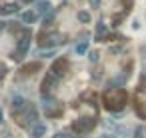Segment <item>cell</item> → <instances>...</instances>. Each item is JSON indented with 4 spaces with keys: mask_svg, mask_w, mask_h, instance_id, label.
<instances>
[{
    "mask_svg": "<svg viewBox=\"0 0 146 138\" xmlns=\"http://www.w3.org/2000/svg\"><path fill=\"white\" fill-rule=\"evenodd\" d=\"M126 92L122 90V88H118V90H110V92H106V96H104V100H106V108L108 110H120L124 104H126Z\"/></svg>",
    "mask_w": 146,
    "mask_h": 138,
    "instance_id": "6da1fadb",
    "label": "cell"
},
{
    "mask_svg": "<svg viewBox=\"0 0 146 138\" xmlns=\"http://www.w3.org/2000/svg\"><path fill=\"white\" fill-rule=\"evenodd\" d=\"M28 48H30V32L24 30L22 36H20V40H18V46H16V52L12 54V58H14V60H22V58L26 56Z\"/></svg>",
    "mask_w": 146,
    "mask_h": 138,
    "instance_id": "7a4b0ae2",
    "label": "cell"
},
{
    "mask_svg": "<svg viewBox=\"0 0 146 138\" xmlns=\"http://www.w3.org/2000/svg\"><path fill=\"white\" fill-rule=\"evenodd\" d=\"M94 124H96L94 118H80V120H76V122L72 124V128H74V132L84 134V132H90V130L94 128Z\"/></svg>",
    "mask_w": 146,
    "mask_h": 138,
    "instance_id": "3957f363",
    "label": "cell"
},
{
    "mask_svg": "<svg viewBox=\"0 0 146 138\" xmlns=\"http://www.w3.org/2000/svg\"><path fill=\"white\" fill-rule=\"evenodd\" d=\"M58 80H60V78H56V76H54V74L50 72V70L46 72V78L42 80V92H44V96H46V94H48V92L52 90V86H54V84H56Z\"/></svg>",
    "mask_w": 146,
    "mask_h": 138,
    "instance_id": "277c9868",
    "label": "cell"
},
{
    "mask_svg": "<svg viewBox=\"0 0 146 138\" xmlns=\"http://www.w3.org/2000/svg\"><path fill=\"white\" fill-rule=\"evenodd\" d=\"M68 68V62L66 60H56L54 64H52V68H50V72L56 76V78H62L64 76V70Z\"/></svg>",
    "mask_w": 146,
    "mask_h": 138,
    "instance_id": "5b68a950",
    "label": "cell"
},
{
    "mask_svg": "<svg viewBox=\"0 0 146 138\" xmlns=\"http://www.w3.org/2000/svg\"><path fill=\"white\" fill-rule=\"evenodd\" d=\"M10 108H12V114H14V112H20V110H24V108H26V100H24L22 96H14V98H12Z\"/></svg>",
    "mask_w": 146,
    "mask_h": 138,
    "instance_id": "8992f818",
    "label": "cell"
},
{
    "mask_svg": "<svg viewBox=\"0 0 146 138\" xmlns=\"http://www.w3.org/2000/svg\"><path fill=\"white\" fill-rule=\"evenodd\" d=\"M52 10H54V8H52V4L48 2V0H42V2H38V4H36V12H38V14H44V16H48Z\"/></svg>",
    "mask_w": 146,
    "mask_h": 138,
    "instance_id": "52a82bcc",
    "label": "cell"
},
{
    "mask_svg": "<svg viewBox=\"0 0 146 138\" xmlns=\"http://www.w3.org/2000/svg\"><path fill=\"white\" fill-rule=\"evenodd\" d=\"M16 10H18V4H16V2H8V4H2V6H0V14H2V16L14 14Z\"/></svg>",
    "mask_w": 146,
    "mask_h": 138,
    "instance_id": "ba28073f",
    "label": "cell"
},
{
    "mask_svg": "<svg viewBox=\"0 0 146 138\" xmlns=\"http://www.w3.org/2000/svg\"><path fill=\"white\" fill-rule=\"evenodd\" d=\"M60 40H62V38H60V34H50L48 38H44L42 46H46V48H52V46H56Z\"/></svg>",
    "mask_w": 146,
    "mask_h": 138,
    "instance_id": "9c48e42d",
    "label": "cell"
},
{
    "mask_svg": "<svg viewBox=\"0 0 146 138\" xmlns=\"http://www.w3.org/2000/svg\"><path fill=\"white\" fill-rule=\"evenodd\" d=\"M36 18H38V12H36V10H26V12L22 14V22H24V24H32Z\"/></svg>",
    "mask_w": 146,
    "mask_h": 138,
    "instance_id": "30bf717a",
    "label": "cell"
},
{
    "mask_svg": "<svg viewBox=\"0 0 146 138\" xmlns=\"http://www.w3.org/2000/svg\"><path fill=\"white\" fill-rule=\"evenodd\" d=\"M32 134H34V136H42V134H46V126H44V124H36V126L32 128Z\"/></svg>",
    "mask_w": 146,
    "mask_h": 138,
    "instance_id": "8fae6325",
    "label": "cell"
},
{
    "mask_svg": "<svg viewBox=\"0 0 146 138\" xmlns=\"http://www.w3.org/2000/svg\"><path fill=\"white\" fill-rule=\"evenodd\" d=\"M78 20H80L82 24H88V22H90V14H88L86 10H80V12H78Z\"/></svg>",
    "mask_w": 146,
    "mask_h": 138,
    "instance_id": "7c38bea8",
    "label": "cell"
},
{
    "mask_svg": "<svg viewBox=\"0 0 146 138\" xmlns=\"http://www.w3.org/2000/svg\"><path fill=\"white\" fill-rule=\"evenodd\" d=\"M96 32L100 34V40H102V34L106 32V26H104V22H98V26H96Z\"/></svg>",
    "mask_w": 146,
    "mask_h": 138,
    "instance_id": "4fadbf2b",
    "label": "cell"
},
{
    "mask_svg": "<svg viewBox=\"0 0 146 138\" xmlns=\"http://www.w3.org/2000/svg\"><path fill=\"white\" fill-rule=\"evenodd\" d=\"M52 20H54V10H52V12H50L48 16H44V26H46V24H50Z\"/></svg>",
    "mask_w": 146,
    "mask_h": 138,
    "instance_id": "5bb4252c",
    "label": "cell"
},
{
    "mask_svg": "<svg viewBox=\"0 0 146 138\" xmlns=\"http://www.w3.org/2000/svg\"><path fill=\"white\" fill-rule=\"evenodd\" d=\"M76 52H78V54H84V52H86V42L78 44V46H76Z\"/></svg>",
    "mask_w": 146,
    "mask_h": 138,
    "instance_id": "9a60e30c",
    "label": "cell"
},
{
    "mask_svg": "<svg viewBox=\"0 0 146 138\" xmlns=\"http://www.w3.org/2000/svg\"><path fill=\"white\" fill-rule=\"evenodd\" d=\"M88 58H90L92 62H96V60H98V52H90V54H88Z\"/></svg>",
    "mask_w": 146,
    "mask_h": 138,
    "instance_id": "2e32d148",
    "label": "cell"
},
{
    "mask_svg": "<svg viewBox=\"0 0 146 138\" xmlns=\"http://www.w3.org/2000/svg\"><path fill=\"white\" fill-rule=\"evenodd\" d=\"M90 6H92V8H98V6H100V0H90Z\"/></svg>",
    "mask_w": 146,
    "mask_h": 138,
    "instance_id": "e0dca14e",
    "label": "cell"
},
{
    "mask_svg": "<svg viewBox=\"0 0 146 138\" xmlns=\"http://www.w3.org/2000/svg\"><path fill=\"white\" fill-rule=\"evenodd\" d=\"M52 138H66V134H64V132H58V134H54Z\"/></svg>",
    "mask_w": 146,
    "mask_h": 138,
    "instance_id": "ac0fdd59",
    "label": "cell"
},
{
    "mask_svg": "<svg viewBox=\"0 0 146 138\" xmlns=\"http://www.w3.org/2000/svg\"><path fill=\"white\" fill-rule=\"evenodd\" d=\"M4 24H6V22H2V20H0V30H2V28H4Z\"/></svg>",
    "mask_w": 146,
    "mask_h": 138,
    "instance_id": "d6986e66",
    "label": "cell"
},
{
    "mask_svg": "<svg viewBox=\"0 0 146 138\" xmlns=\"http://www.w3.org/2000/svg\"><path fill=\"white\" fill-rule=\"evenodd\" d=\"M0 122H2V110H0Z\"/></svg>",
    "mask_w": 146,
    "mask_h": 138,
    "instance_id": "ffe728a7",
    "label": "cell"
}]
</instances>
